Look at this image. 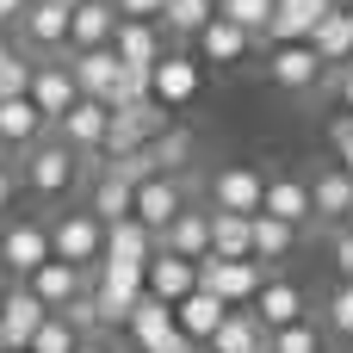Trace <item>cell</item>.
I'll use <instances>...</instances> for the list:
<instances>
[{
  "instance_id": "f907efd6",
  "label": "cell",
  "mask_w": 353,
  "mask_h": 353,
  "mask_svg": "<svg viewBox=\"0 0 353 353\" xmlns=\"http://www.w3.org/2000/svg\"><path fill=\"white\" fill-rule=\"evenodd\" d=\"M347 230H353V211H347Z\"/></svg>"
},
{
  "instance_id": "8992f818",
  "label": "cell",
  "mask_w": 353,
  "mask_h": 353,
  "mask_svg": "<svg viewBox=\"0 0 353 353\" xmlns=\"http://www.w3.org/2000/svg\"><path fill=\"white\" fill-rule=\"evenodd\" d=\"M199 292H217L230 310H254V298L267 292V267L261 261H199Z\"/></svg>"
},
{
  "instance_id": "ba28073f",
  "label": "cell",
  "mask_w": 353,
  "mask_h": 353,
  "mask_svg": "<svg viewBox=\"0 0 353 353\" xmlns=\"http://www.w3.org/2000/svg\"><path fill=\"white\" fill-rule=\"evenodd\" d=\"M124 335L137 341V353H192L180 316H174V304H161V298H143L137 316L124 323Z\"/></svg>"
},
{
  "instance_id": "b9f144b4",
  "label": "cell",
  "mask_w": 353,
  "mask_h": 353,
  "mask_svg": "<svg viewBox=\"0 0 353 353\" xmlns=\"http://www.w3.org/2000/svg\"><path fill=\"white\" fill-rule=\"evenodd\" d=\"M335 99H341V112H353V62H341V68H329V81H323Z\"/></svg>"
},
{
  "instance_id": "83f0119b",
  "label": "cell",
  "mask_w": 353,
  "mask_h": 353,
  "mask_svg": "<svg viewBox=\"0 0 353 353\" xmlns=\"http://www.w3.org/2000/svg\"><path fill=\"white\" fill-rule=\"evenodd\" d=\"M105 261H124V267H149L155 261V230L143 217H124L105 230Z\"/></svg>"
},
{
  "instance_id": "7dc6e473",
  "label": "cell",
  "mask_w": 353,
  "mask_h": 353,
  "mask_svg": "<svg viewBox=\"0 0 353 353\" xmlns=\"http://www.w3.org/2000/svg\"><path fill=\"white\" fill-rule=\"evenodd\" d=\"M74 353H112V341H105V335H93V341H81Z\"/></svg>"
},
{
  "instance_id": "ffe728a7",
  "label": "cell",
  "mask_w": 353,
  "mask_h": 353,
  "mask_svg": "<svg viewBox=\"0 0 353 353\" xmlns=\"http://www.w3.org/2000/svg\"><path fill=\"white\" fill-rule=\"evenodd\" d=\"M25 285L43 298V310H50V316H62L74 298H87V292H93V273H81V267H68V261H50V267H43V273H31Z\"/></svg>"
},
{
  "instance_id": "e0dca14e",
  "label": "cell",
  "mask_w": 353,
  "mask_h": 353,
  "mask_svg": "<svg viewBox=\"0 0 353 353\" xmlns=\"http://www.w3.org/2000/svg\"><path fill=\"white\" fill-rule=\"evenodd\" d=\"M161 254H180V261H211V205H186L161 236H155Z\"/></svg>"
},
{
  "instance_id": "4316f807",
  "label": "cell",
  "mask_w": 353,
  "mask_h": 353,
  "mask_svg": "<svg viewBox=\"0 0 353 353\" xmlns=\"http://www.w3.org/2000/svg\"><path fill=\"white\" fill-rule=\"evenodd\" d=\"M87 211L112 230V223H124V217H137V186L130 180H118L112 168H99V180H93V199H87Z\"/></svg>"
},
{
  "instance_id": "816d5d0a",
  "label": "cell",
  "mask_w": 353,
  "mask_h": 353,
  "mask_svg": "<svg viewBox=\"0 0 353 353\" xmlns=\"http://www.w3.org/2000/svg\"><path fill=\"white\" fill-rule=\"evenodd\" d=\"M192 353H211V347H192Z\"/></svg>"
},
{
  "instance_id": "ac0fdd59",
  "label": "cell",
  "mask_w": 353,
  "mask_h": 353,
  "mask_svg": "<svg viewBox=\"0 0 353 353\" xmlns=\"http://www.w3.org/2000/svg\"><path fill=\"white\" fill-rule=\"evenodd\" d=\"M68 68H74L81 99H99V105H112V99H118V81H124L118 50H81V56H68Z\"/></svg>"
},
{
  "instance_id": "7a4b0ae2",
  "label": "cell",
  "mask_w": 353,
  "mask_h": 353,
  "mask_svg": "<svg viewBox=\"0 0 353 353\" xmlns=\"http://www.w3.org/2000/svg\"><path fill=\"white\" fill-rule=\"evenodd\" d=\"M50 248H56V261H68V267H81V273H99V261H105V223H99L87 205L56 211V217H50Z\"/></svg>"
},
{
  "instance_id": "5bb4252c",
  "label": "cell",
  "mask_w": 353,
  "mask_h": 353,
  "mask_svg": "<svg viewBox=\"0 0 353 353\" xmlns=\"http://www.w3.org/2000/svg\"><path fill=\"white\" fill-rule=\"evenodd\" d=\"M43 137H56V124H50L31 99H0V149H6V155L25 161Z\"/></svg>"
},
{
  "instance_id": "277c9868",
  "label": "cell",
  "mask_w": 353,
  "mask_h": 353,
  "mask_svg": "<svg viewBox=\"0 0 353 353\" xmlns=\"http://www.w3.org/2000/svg\"><path fill=\"white\" fill-rule=\"evenodd\" d=\"M56 261V248H50V223H37V217H12V223H0V267L12 273V285H25L31 273H43Z\"/></svg>"
},
{
  "instance_id": "9c48e42d",
  "label": "cell",
  "mask_w": 353,
  "mask_h": 353,
  "mask_svg": "<svg viewBox=\"0 0 353 353\" xmlns=\"http://www.w3.org/2000/svg\"><path fill=\"white\" fill-rule=\"evenodd\" d=\"M68 6H50V0H31L12 25H19V43L37 56V62H50V56H68Z\"/></svg>"
},
{
  "instance_id": "bcb514c9",
  "label": "cell",
  "mask_w": 353,
  "mask_h": 353,
  "mask_svg": "<svg viewBox=\"0 0 353 353\" xmlns=\"http://www.w3.org/2000/svg\"><path fill=\"white\" fill-rule=\"evenodd\" d=\"M25 6H31V0H0V19H6V25H12V19H19V12H25Z\"/></svg>"
},
{
  "instance_id": "30bf717a",
  "label": "cell",
  "mask_w": 353,
  "mask_h": 353,
  "mask_svg": "<svg viewBox=\"0 0 353 353\" xmlns=\"http://www.w3.org/2000/svg\"><path fill=\"white\" fill-rule=\"evenodd\" d=\"M43 323H50V310H43V298H37L31 285H6V292H0V335H6V353H31V341H37Z\"/></svg>"
},
{
  "instance_id": "681fc988",
  "label": "cell",
  "mask_w": 353,
  "mask_h": 353,
  "mask_svg": "<svg viewBox=\"0 0 353 353\" xmlns=\"http://www.w3.org/2000/svg\"><path fill=\"white\" fill-rule=\"evenodd\" d=\"M0 353H6V335H0Z\"/></svg>"
},
{
  "instance_id": "d4e9b609",
  "label": "cell",
  "mask_w": 353,
  "mask_h": 353,
  "mask_svg": "<svg viewBox=\"0 0 353 353\" xmlns=\"http://www.w3.org/2000/svg\"><path fill=\"white\" fill-rule=\"evenodd\" d=\"M192 292H199V261H180V254H161L155 248V261H149V298L186 304Z\"/></svg>"
},
{
  "instance_id": "60d3db41",
  "label": "cell",
  "mask_w": 353,
  "mask_h": 353,
  "mask_svg": "<svg viewBox=\"0 0 353 353\" xmlns=\"http://www.w3.org/2000/svg\"><path fill=\"white\" fill-rule=\"evenodd\" d=\"M329 143H335V161L353 174V112H341V118L329 124Z\"/></svg>"
},
{
  "instance_id": "e575fe53",
  "label": "cell",
  "mask_w": 353,
  "mask_h": 353,
  "mask_svg": "<svg viewBox=\"0 0 353 353\" xmlns=\"http://www.w3.org/2000/svg\"><path fill=\"white\" fill-rule=\"evenodd\" d=\"M217 19V0H161V31L168 37H192L199 43V31Z\"/></svg>"
},
{
  "instance_id": "d6a6232c",
  "label": "cell",
  "mask_w": 353,
  "mask_h": 353,
  "mask_svg": "<svg viewBox=\"0 0 353 353\" xmlns=\"http://www.w3.org/2000/svg\"><path fill=\"white\" fill-rule=\"evenodd\" d=\"M192 155H199V137H192L186 124H174V130H161V137L149 143V161H155V174H174V180H186Z\"/></svg>"
},
{
  "instance_id": "74e56055",
  "label": "cell",
  "mask_w": 353,
  "mask_h": 353,
  "mask_svg": "<svg viewBox=\"0 0 353 353\" xmlns=\"http://www.w3.org/2000/svg\"><path fill=\"white\" fill-rule=\"evenodd\" d=\"M329 341H323V329L304 316V323H292V329H279L273 335V353H323Z\"/></svg>"
},
{
  "instance_id": "cb8c5ba5",
  "label": "cell",
  "mask_w": 353,
  "mask_h": 353,
  "mask_svg": "<svg viewBox=\"0 0 353 353\" xmlns=\"http://www.w3.org/2000/svg\"><path fill=\"white\" fill-rule=\"evenodd\" d=\"M310 199H316V223H329V230H347V211H353V174L335 161V168H323L316 180H310Z\"/></svg>"
},
{
  "instance_id": "484cf974",
  "label": "cell",
  "mask_w": 353,
  "mask_h": 353,
  "mask_svg": "<svg viewBox=\"0 0 353 353\" xmlns=\"http://www.w3.org/2000/svg\"><path fill=\"white\" fill-rule=\"evenodd\" d=\"M248 50H261V37H254V31H242V25H230V19H211V25L199 31V56H205V62H217V68H236Z\"/></svg>"
},
{
  "instance_id": "3957f363",
  "label": "cell",
  "mask_w": 353,
  "mask_h": 353,
  "mask_svg": "<svg viewBox=\"0 0 353 353\" xmlns=\"http://www.w3.org/2000/svg\"><path fill=\"white\" fill-rule=\"evenodd\" d=\"M93 298L105 310V329H124L137 316V304L149 298V267H124V261H99L93 273Z\"/></svg>"
},
{
  "instance_id": "f1b7e54d",
  "label": "cell",
  "mask_w": 353,
  "mask_h": 353,
  "mask_svg": "<svg viewBox=\"0 0 353 353\" xmlns=\"http://www.w3.org/2000/svg\"><path fill=\"white\" fill-rule=\"evenodd\" d=\"M192 93H199V62H192V56H180V50H168V56H161V68H155V99L174 112V105H186Z\"/></svg>"
},
{
  "instance_id": "8d00e7d4",
  "label": "cell",
  "mask_w": 353,
  "mask_h": 353,
  "mask_svg": "<svg viewBox=\"0 0 353 353\" xmlns=\"http://www.w3.org/2000/svg\"><path fill=\"white\" fill-rule=\"evenodd\" d=\"M273 12H279V0H217V19H230V25H242V31H254V37H261V50H267V25H273Z\"/></svg>"
},
{
  "instance_id": "7402d4cb",
  "label": "cell",
  "mask_w": 353,
  "mask_h": 353,
  "mask_svg": "<svg viewBox=\"0 0 353 353\" xmlns=\"http://www.w3.org/2000/svg\"><path fill=\"white\" fill-rule=\"evenodd\" d=\"M267 217H279V223H292V230L316 223L310 180H298V174H273V180H267Z\"/></svg>"
},
{
  "instance_id": "603a6c76",
  "label": "cell",
  "mask_w": 353,
  "mask_h": 353,
  "mask_svg": "<svg viewBox=\"0 0 353 353\" xmlns=\"http://www.w3.org/2000/svg\"><path fill=\"white\" fill-rule=\"evenodd\" d=\"M174 316H180V329H186L192 347H211V341L223 335V323H230V304H223L217 292H192L186 304H174Z\"/></svg>"
},
{
  "instance_id": "52a82bcc",
  "label": "cell",
  "mask_w": 353,
  "mask_h": 353,
  "mask_svg": "<svg viewBox=\"0 0 353 353\" xmlns=\"http://www.w3.org/2000/svg\"><path fill=\"white\" fill-rule=\"evenodd\" d=\"M205 205H211V211H236V217H261V211H267V174L230 161V168H217V174L205 180Z\"/></svg>"
},
{
  "instance_id": "d6986e66",
  "label": "cell",
  "mask_w": 353,
  "mask_h": 353,
  "mask_svg": "<svg viewBox=\"0 0 353 353\" xmlns=\"http://www.w3.org/2000/svg\"><path fill=\"white\" fill-rule=\"evenodd\" d=\"M329 12H335V0H279L273 25H267V50H279V43H310Z\"/></svg>"
},
{
  "instance_id": "836d02e7",
  "label": "cell",
  "mask_w": 353,
  "mask_h": 353,
  "mask_svg": "<svg viewBox=\"0 0 353 353\" xmlns=\"http://www.w3.org/2000/svg\"><path fill=\"white\" fill-rule=\"evenodd\" d=\"M310 50L329 62V68H341V62H353V6H335L323 25H316V37H310Z\"/></svg>"
},
{
  "instance_id": "8fae6325",
  "label": "cell",
  "mask_w": 353,
  "mask_h": 353,
  "mask_svg": "<svg viewBox=\"0 0 353 353\" xmlns=\"http://www.w3.org/2000/svg\"><path fill=\"white\" fill-rule=\"evenodd\" d=\"M267 74H273V87H285V93H316V87L329 81V62H323L310 43H279V50H267Z\"/></svg>"
},
{
  "instance_id": "6da1fadb",
  "label": "cell",
  "mask_w": 353,
  "mask_h": 353,
  "mask_svg": "<svg viewBox=\"0 0 353 353\" xmlns=\"http://www.w3.org/2000/svg\"><path fill=\"white\" fill-rule=\"evenodd\" d=\"M74 180H81V155H74L62 137H43V143L19 161V186H25L31 199H43V205L68 199V192H74Z\"/></svg>"
},
{
  "instance_id": "f5cc1de1",
  "label": "cell",
  "mask_w": 353,
  "mask_h": 353,
  "mask_svg": "<svg viewBox=\"0 0 353 353\" xmlns=\"http://www.w3.org/2000/svg\"><path fill=\"white\" fill-rule=\"evenodd\" d=\"M0 25H6V19H0Z\"/></svg>"
},
{
  "instance_id": "f35d334b",
  "label": "cell",
  "mask_w": 353,
  "mask_h": 353,
  "mask_svg": "<svg viewBox=\"0 0 353 353\" xmlns=\"http://www.w3.org/2000/svg\"><path fill=\"white\" fill-rule=\"evenodd\" d=\"M74 347H81V335L68 329V316H50L37 329V341H31V353H74Z\"/></svg>"
},
{
  "instance_id": "ee69618b",
  "label": "cell",
  "mask_w": 353,
  "mask_h": 353,
  "mask_svg": "<svg viewBox=\"0 0 353 353\" xmlns=\"http://www.w3.org/2000/svg\"><path fill=\"white\" fill-rule=\"evenodd\" d=\"M335 273L353 279V230H335Z\"/></svg>"
},
{
  "instance_id": "ab89813d",
  "label": "cell",
  "mask_w": 353,
  "mask_h": 353,
  "mask_svg": "<svg viewBox=\"0 0 353 353\" xmlns=\"http://www.w3.org/2000/svg\"><path fill=\"white\" fill-rule=\"evenodd\" d=\"M329 329H335V335H353V279H341V285L329 292Z\"/></svg>"
},
{
  "instance_id": "c3c4849f",
  "label": "cell",
  "mask_w": 353,
  "mask_h": 353,
  "mask_svg": "<svg viewBox=\"0 0 353 353\" xmlns=\"http://www.w3.org/2000/svg\"><path fill=\"white\" fill-rule=\"evenodd\" d=\"M50 6H68V12H74V6H87V0H50Z\"/></svg>"
},
{
  "instance_id": "44dd1931",
  "label": "cell",
  "mask_w": 353,
  "mask_h": 353,
  "mask_svg": "<svg viewBox=\"0 0 353 353\" xmlns=\"http://www.w3.org/2000/svg\"><path fill=\"white\" fill-rule=\"evenodd\" d=\"M112 37H118V6H112V0L74 6V19H68V56H81V50H112Z\"/></svg>"
},
{
  "instance_id": "4fadbf2b",
  "label": "cell",
  "mask_w": 353,
  "mask_h": 353,
  "mask_svg": "<svg viewBox=\"0 0 353 353\" xmlns=\"http://www.w3.org/2000/svg\"><path fill=\"white\" fill-rule=\"evenodd\" d=\"M186 205H192V174H186V180L155 174V180H143V186H137V217H143L155 236H161V230H168V223H174Z\"/></svg>"
},
{
  "instance_id": "7bdbcfd3",
  "label": "cell",
  "mask_w": 353,
  "mask_h": 353,
  "mask_svg": "<svg viewBox=\"0 0 353 353\" xmlns=\"http://www.w3.org/2000/svg\"><path fill=\"white\" fill-rule=\"evenodd\" d=\"M118 6V19H149V25H161V0H112Z\"/></svg>"
},
{
  "instance_id": "9a60e30c",
  "label": "cell",
  "mask_w": 353,
  "mask_h": 353,
  "mask_svg": "<svg viewBox=\"0 0 353 353\" xmlns=\"http://www.w3.org/2000/svg\"><path fill=\"white\" fill-rule=\"evenodd\" d=\"M112 50H118V62L124 68H161V56L174 50L168 43V31L161 25H149V19H118V37H112Z\"/></svg>"
},
{
  "instance_id": "2e32d148",
  "label": "cell",
  "mask_w": 353,
  "mask_h": 353,
  "mask_svg": "<svg viewBox=\"0 0 353 353\" xmlns=\"http://www.w3.org/2000/svg\"><path fill=\"white\" fill-rule=\"evenodd\" d=\"M56 137L87 161V155H105V137H112V105H99V99H81L62 124H56Z\"/></svg>"
},
{
  "instance_id": "7c38bea8",
  "label": "cell",
  "mask_w": 353,
  "mask_h": 353,
  "mask_svg": "<svg viewBox=\"0 0 353 353\" xmlns=\"http://www.w3.org/2000/svg\"><path fill=\"white\" fill-rule=\"evenodd\" d=\"M31 105H37L50 124H62V118L81 105V87H74V68H68V56H50V62H37V74H31Z\"/></svg>"
},
{
  "instance_id": "f6af8a7d",
  "label": "cell",
  "mask_w": 353,
  "mask_h": 353,
  "mask_svg": "<svg viewBox=\"0 0 353 353\" xmlns=\"http://www.w3.org/2000/svg\"><path fill=\"white\" fill-rule=\"evenodd\" d=\"M12 192H19V174H12V168H0V211L12 205Z\"/></svg>"
},
{
  "instance_id": "4dcf8cb0",
  "label": "cell",
  "mask_w": 353,
  "mask_h": 353,
  "mask_svg": "<svg viewBox=\"0 0 353 353\" xmlns=\"http://www.w3.org/2000/svg\"><path fill=\"white\" fill-rule=\"evenodd\" d=\"M254 316L279 335V329H292V323H304V292L292 285V279H267V292L254 298Z\"/></svg>"
},
{
  "instance_id": "1f68e13d",
  "label": "cell",
  "mask_w": 353,
  "mask_h": 353,
  "mask_svg": "<svg viewBox=\"0 0 353 353\" xmlns=\"http://www.w3.org/2000/svg\"><path fill=\"white\" fill-rule=\"evenodd\" d=\"M211 353H273V329L254 316V310H230L223 335L211 341Z\"/></svg>"
},
{
  "instance_id": "f546056e",
  "label": "cell",
  "mask_w": 353,
  "mask_h": 353,
  "mask_svg": "<svg viewBox=\"0 0 353 353\" xmlns=\"http://www.w3.org/2000/svg\"><path fill=\"white\" fill-rule=\"evenodd\" d=\"M211 254L217 261H254V217L211 211Z\"/></svg>"
},
{
  "instance_id": "5b68a950",
  "label": "cell",
  "mask_w": 353,
  "mask_h": 353,
  "mask_svg": "<svg viewBox=\"0 0 353 353\" xmlns=\"http://www.w3.org/2000/svg\"><path fill=\"white\" fill-rule=\"evenodd\" d=\"M161 130H174L168 124V105L161 99H143V105H118L112 112V137H105V155L99 161H124V155H143Z\"/></svg>"
},
{
  "instance_id": "d590c367",
  "label": "cell",
  "mask_w": 353,
  "mask_h": 353,
  "mask_svg": "<svg viewBox=\"0 0 353 353\" xmlns=\"http://www.w3.org/2000/svg\"><path fill=\"white\" fill-rule=\"evenodd\" d=\"M292 248H298V230L261 211V217H254V261H261V267H279Z\"/></svg>"
}]
</instances>
